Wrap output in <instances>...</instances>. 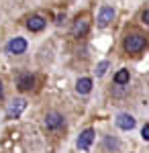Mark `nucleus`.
I'll list each match as a JSON object with an SVG mask.
<instances>
[{"mask_svg":"<svg viewBox=\"0 0 149 153\" xmlns=\"http://www.w3.org/2000/svg\"><path fill=\"white\" fill-rule=\"evenodd\" d=\"M125 49H127V53H141L145 49V37L129 35L125 39Z\"/></svg>","mask_w":149,"mask_h":153,"instance_id":"1","label":"nucleus"},{"mask_svg":"<svg viewBox=\"0 0 149 153\" xmlns=\"http://www.w3.org/2000/svg\"><path fill=\"white\" fill-rule=\"evenodd\" d=\"M25 108H27V100H23V98H16V100H12L10 104L6 106V117H8V118L21 117Z\"/></svg>","mask_w":149,"mask_h":153,"instance_id":"2","label":"nucleus"},{"mask_svg":"<svg viewBox=\"0 0 149 153\" xmlns=\"http://www.w3.org/2000/svg\"><path fill=\"white\" fill-rule=\"evenodd\" d=\"M25 49H27V41H25L23 37H14L6 45V51L12 53V55H21V53H25Z\"/></svg>","mask_w":149,"mask_h":153,"instance_id":"3","label":"nucleus"},{"mask_svg":"<svg viewBox=\"0 0 149 153\" xmlns=\"http://www.w3.org/2000/svg\"><path fill=\"white\" fill-rule=\"evenodd\" d=\"M92 141H94V131L92 129H86L80 133V137H78V141H76V145H78V149H82V151H88L90 149Z\"/></svg>","mask_w":149,"mask_h":153,"instance_id":"4","label":"nucleus"},{"mask_svg":"<svg viewBox=\"0 0 149 153\" xmlns=\"http://www.w3.org/2000/svg\"><path fill=\"white\" fill-rule=\"evenodd\" d=\"M63 114H59V112H47V117H45V127L47 129H51V131H55L59 129V127H63Z\"/></svg>","mask_w":149,"mask_h":153,"instance_id":"5","label":"nucleus"},{"mask_svg":"<svg viewBox=\"0 0 149 153\" xmlns=\"http://www.w3.org/2000/svg\"><path fill=\"white\" fill-rule=\"evenodd\" d=\"M116 127L123 131H131L135 127V118L133 114H129V112H121L118 117H116Z\"/></svg>","mask_w":149,"mask_h":153,"instance_id":"6","label":"nucleus"},{"mask_svg":"<svg viewBox=\"0 0 149 153\" xmlns=\"http://www.w3.org/2000/svg\"><path fill=\"white\" fill-rule=\"evenodd\" d=\"M33 84H35V78H33V74H21L19 76V80H16V88L21 90V92H27V90H31L33 88Z\"/></svg>","mask_w":149,"mask_h":153,"instance_id":"7","label":"nucleus"},{"mask_svg":"<svg viewBox=\"0 0 149 153\" xmlns=\"http://www.w3.org/2000/svg\"><path fill=\"white\" fill-rule=\"evenodd\" d=\"M45 25H47V21L43 19V16H39V14H35V16H31L29 21H27V29L29 31H43L45 29Z\"/></svg>","mask_w":149,"mask_h":153,"instance_id":"8","label":"nucleus"},{"mask_svg":"<svg viewBox=\"0 0 149 153\" xmlns=\"http://www.w3.org/2000/svg\"><path fill=\"white\" fill-rule=\"evenodd\" d=\"M112 16H115L112 6H102L100 12H98V25H100V27H106V25L112 21Z\"/></svg>","mask_w":149,"mask_h":153,"instance_id":"9","label":"nucleus"},{"mask_svg":"<svg viewBox=\"0 0 149 153\" xmlns=\"http://www.w3.org/2000/svg\"><path fill=\"white\" fill-rule=\"evenodd\" d=\"M88 29H90V23L86 21V19H78L76 23H74V27H72V33L76 37H82L88 33Z\"/></svg>","mask_w":149,"mask_h":153,"instance_id":"10","label":"nucleus"},{"mask_svg":"<svg viewBox=\"0 0 149 153\" xmlns=\"http://www.w3.org/2000/svg\"><path fill=\"white\" fill-rule=\"evenodd\" d=\"M76 90H78V94H88L92 90V80L90 78H80L76 82Z\"/></svg>","mask_w":149,"mask_h":153,"instance_id":"11","label":"nucleus"},{"mask_svg":"<svg viewBox=\"0 0 149 153\" xmlns=\"http://www.w3.org/2000/svg\"><path fill=\"white\" fill-rule=\"evenodd\" d=\"M115 84L116 86H125L129 84V70H118L115 74Z\"/></svg>","mask_w":149,"mask_h":153,"instance_id":"12","label":"nucleus"},{"mask_svg":"<svg viewBox=\"0 0 149 153\" xmlns=\"http://www.w3.org/2000/svg\"><path fill=\"white\" fill-rule=\"evenodd\" d=\"M106 68H108V61H100L98 68H96V76H104L106 74Z\"/></svg>","mask_w":149,"mask_h":153,"instance_id":"13","label":"nucleus"},{"mask_svg":"<svg viewBox=\"0 0 149 153\" xmlns=\"http://www.w3.org/2000/svg\"><path fill=\"white\" fill-rule=\"evenodd\" d=\"M141 137H143V141H149V125H145L141 129Z\"/></svg>","mask_w":149,"mask_h":153,"instance_id":"14","label":"nucleus"},{"mask_svg":"<svg viewBox=\"0 0 149 153\" xmlns=\"http://www.w3.org/2000/svg\"><path fill=\"white\" fill-rule=\"evenodd\" d=\"M141 21H143L145 25H149V8H147V10H143V14H141Z\"/></svg>","mask_w":149,"mask_h":153,"instance_id":"15","label":"nucleus"},{"mask_svg":"<svg viewBox=\"0 0 149 153\" xmlns=\"http://www.w3.org/2000/svg\"><path fill=\"white\" fill-rule=\"evenodd\" d=\"M0 96H2V82H0Z\"/></svg>","mask_w":149,"mask_h":153,"instance_id":"16","label":"nucleus"}]
</instances>
